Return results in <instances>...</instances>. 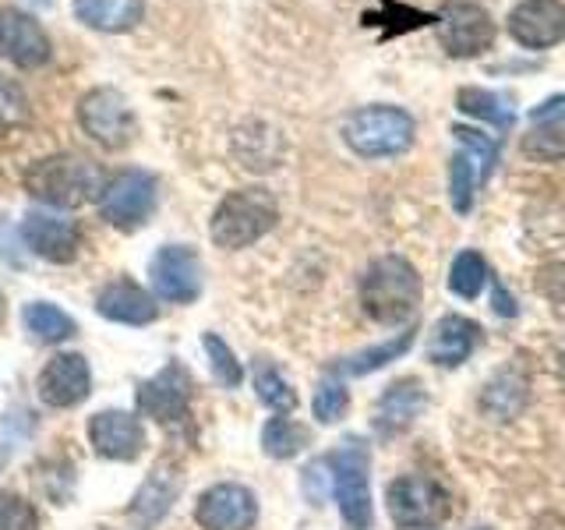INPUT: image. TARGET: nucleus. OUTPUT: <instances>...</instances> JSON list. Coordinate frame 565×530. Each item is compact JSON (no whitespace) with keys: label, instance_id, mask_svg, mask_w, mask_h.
Returning <instances> with one entry per match:
<instances>
[{"label":"nucleus","instance_id":"31","mask_svg":"<svg viewBox=\"0 0 565 530\" xmlns=\"http://www.w3.org/2000/svg\"><path fill=\"white\" fill-rule=\"evenodd\" d=\"M202 350H205L209 368H212V375H216L220 385L237 389V385L244 382V364L237 361V353L226 347L223 336H216V332H202Z\"/></svg>","mask_w":565,"mask_h":530},{"label":"nucleus","instance_id":"16","mask_svg":"<svg viewBox=\"0 0 565 530\" xmlns=\"http://www.w3.org/2000/svg\"><path fill=\"white\" fill-rule=\"evenodd\" d=\"M50 35L29 11L0 8V57L22 71H35L50 61Z\"/></svg>","mask_w":565,"mask_h":530},{"label":"nucleus","instance_id":"23","mask_svg":"<svg viewBox=\"0 0 565 530\" xmlns=\"http://www.w3.org/2000/svg\"><path fill=\"white\" fill-rule=\"evenodd\" d=\"M22 326L29 332V340L43 343V347L64 343L78 332L75 318H71L67 311H61L57 305H50V300H29V305L22 308Z\"/></svg>","mask_w":565,"mask_h":530},{"label":"nucleus","instance_id":"15","mask_svg":"<svg viewBox=\"0 0 565 530\" xmlns=\"http://www.w3.org/2000/svg\"><path fill=\"white\" fill-rule=\"evenodd\" d=\"M22 241L35 258L50 265H67L78 258L82 230L75 220L61 216V212H29L22 220Z\"/></svg>","mask_w":565,"mask_h":530},{"label":"nucleus","instance_id":"24","mask_svg":"<svg viewBox=\"0 0 565 530\" xmlns=\"http://www.w3.org/2000/svg\"><path fill=\"white\" fill-rule=\"evenodd\" d=\"M523 403H526V382L516 375V371L494 375L481 393V411L491 421H512L523 411Z\"/></svg>","mask_w":565,"mask_h":530},{"label":"nucleus","instance_id":"20","mask_svg":"<svg viewBox=\"0 0 565 530\" xmlns=\"http://www.w3.org/2000/svg\"><path fill=\"white\" fill-rule=\"evenodd\" d=\"M424 406H428V393H424V385L417 379L393 382L375 403V432L385 438L403 435L420 417Z\"/></svg>","mask_w":565,"mask_h":530},{"label":"nucleus","instance_id":"12","mask_svg":"<svg viewBox=\"0 0 565 530\" xmlns=\"http://www.w3.org/2000/svg\"><path fill=\"white\" fill-rule=\"evenodd\" d=\"M438 35L449 57H481L494 43V22L481 4L449 0L438 14Z\"/></svg>","mask_w":565,"mask_h":530},{"label":"nucleus","instance_id":"28","mask_svg":"<svg viewBox=\"0 0 565 530\" xmlns=\"http://www.w3.org/2000/svg\"><path fill=\"white\" fill-rule=\"evenodd\" d=\"M459 110L494 124L499 131H509L512 117H516V114H512L509 99L499 96V93H491V88H463V93H459Z\"/></svg>","mask_w":565,"mask_h":530},{"label":"nucleus","instance_id":"27","mask_svg":"<svg viewBox=\"0 0 565 530\" xmlns=\"http://www.w3.org/2000/svg\"><path fill=\"white\" fill-rule=\"evenodd\" d=\"M305 446H308V428H300L297 421L282 417V414L265 421V428H262V449L269 453L273 459H290V456H297Z\"/></svg>","mask_w":565,"mask_h":530},{"label":"nucleus","instance_id":"43","mask_svg":"<svg viewBox=\"0 0 565 530\" xmlns=\"http://www.w3.org/2000/svg\"><path fill=\"white\" fill-rule=\"evenodd\" d=\"M477 530H484V527H477Z\"/></svg>","mask_w":565,"mask_h":530},{"label":"nucleus","instance_id":"26","mask_svg":"<svg viewBox=\"0 0 565 530\" xmlns=\"http://www.w3.org/2000/svg\"><path fill=\"white\" fill-rule=\"evenodd\" d=\"M484 184V173H481V163L467 152L459 149L449 163V194H452V209L459 216H467L473 209V199H477V188Z\"/></svg>","mask_w":565,"mask_h":530},{"label":"nucleus","instance_id":"32","mask_svg":"<svg viewBox=\"0 0 565 530\" xmlns=\"http://www.w3.org/2000/svg\"><path fill=\"white\" fill-rule=\"evenodd\" d=\"M484 283H488V262L477 252H459L456 262H452V269H449L452 294L463 297V300H473L477 294L484 290Z\"/></svg>","mask_w":565,"mask_h":530},{"label":"nucleus","instance_id":"21","mask_svg":"<svg viewBox=\"0 0 565 530\" xmlns=\"http://www.w3.org/2000/svg\"><path fill=\"white\" fill-rule=\"evenodd\" d=\"M481 343V326L463 315H446L435 322L428 340V361L438 368H459Z\"/></svg>","mask_w":565,"mask_h":530},{"label":"nucleus","instance_id":"35","mask_svg":"<svg viewBox=\"0 0 565 530\" xmlns=\"http://www.w3.org/2000/svg\"><path fill=\"white\" fill-rule=\"evenodd\" d=\"M25 117H29V99H25V93L14 82L0 78V135L14 131L18 124H25Z\"/></svg>","mask_w":565,"mask_h":530},{"label":"nucleus","instance_id":"19","mask_svg":"<svg viewBox=\"0 0 565 530\" xmlns=\"http://www.w3.org/2000/svg\"><path fill=\"white\" fill-rule=\"evenodd\" d=\"M177 495H181V474H177L170 464H156L152 474L135 491V499L128 506V517L141 530H152V527H159L167 520V512L173 509Z\"/></svg>","mask_w":565,"mask_h":530},{"label":"nucleus","instance_id":"36","mask_svg":"<svg viewBox=\"0 0 565 530\" xmlns=\"http://www.w3.org/2000/svg\"><path fill=\"white\" fill-rule=\"evenodd\" d=\"M452 135H456V141L463 146L477 163H481V173H484V181L491 177V170H494V159H499V149H494V141L488 138V135H481V131H473V128H452Z\"/></svg>","mask_w":565,"mask_h":530},{"label":"nucleus","instance_id":"29","mask_svg":"<svg viewBox=\"0 0 565 530\" xmlns=\"http://www.w3.org/2000/svg\"><path fill=\"white\" fill-rule=\"evenodd\" d=\"M255 393L258 400L269 406L273 414H290L297 406V393L294 385L282 379V371L269 361H258L255 364Z\"/></svg>","mask_w":565,"mask_h":530},{"label":"nucleus","instance_id":"6","mask_svg":"<svg viewBox=\"0 0 565 530\" xmlns=\"http://www.w3.org/2000/svg\"><path fill=\"white\" fill-rule=\"evenodd\" d=\"M388 517L403 530H428L449 520V495L424 474H403L385 491Z\"/></svg>","mask_w":565,"mask_h":530},{"label":"nucleus","instance_id":"40","mask_svg":"<svg viewBox=\"0 0 565 530\" xmlns=\"http://www.w3.org/2000/svg\"><path fill=\"white\" fill-rule=\"evenodd\" d=\"M4 315H8V300H4V290H0V322H4Z\"/></svg>","mask_w":565,"mask_h":530},{"label":"nucleus","instance_id":"17","mask_svg":"<svg viewBox=\"0 0 565 530\" xmlns=\"http://www.w3.org/2000/svg\"><path fill=\"white\" fill-rule=\"evenodd\" d=\"M509 35L526 50H547L565 40L562 0H520L509 11Z\"/></svg>","mask_w":565,"mask_h":530},{"label":"nucleus","instance_id":"4","mask_svg":"<svg viewBox=\"0 0 565 530\" xmlns=\"http://www.w3.org/2000/svg\"><path fill=\"white\" fill-rule=\"evenodd\" d=\"M414 135H417V124L403 106L375 103L343 120V141L350 146V152H358L364 159L399 156L414 146Z\"/></svg>","mask_w":565,"mask_h":530},{"label":"nucleus","instance_id":"7","mask_svg":"<svg viewBox=\"0 0 565 530\" xmlns=\"http://www.w3.org/2000/svg\"><path fill=\"white\" fill-rule=\"evenodd\" d=\"M78 124L82 131L103 149H124L135 138V110L128 96L114 85H96L78 99Z\"/></svg>","mask_w":565,"mask_h":530},{"label":"nucleus","instance_id":"13","mask_svg":"<svg viewBox=\"0 0 565 530\" xmlns=\"http://www.w3.org/2000/svg\"><path fill=\"white\" fill-rule=\"evenodd\" d=\"M194 523L202 530H252L258 523V499L247 485L220 481L199 495Z\"/></svg>","mask_w":565,"mask_h":530},{"label":"nucleus","instance_id":"14","mask_svg":"<svg viewBox=\"0 0 565 530\" xmlns=\"http://www.w3.org/2000/svg\"><path fill=\"white\" fill-rule=\"evenodd\" d=\"M85 435L93 453L103 459H114V464H131L146 449V424H141V417L128 411H114V406L88 417Z\"/></svg>","mask_w":565,"mask_h":530},{"label":"nucleus","instance_id":"3","mask_svg":"<svg viewBox=\"0 0 565 530\" xmlns=\"http://www.w3.org/2000/svg\"><path fill=\"white\" fill-rule=\"evenodd\" d=\"M279 220V205L273 199V191L265 188H237L212 212L209 237L223 252H241L262 241Z\"/></svg>","mask_w":565,"mask_h":530},{"label":"nucleus","instance_id":"37","mask_svg":"<svg viewBox=\"0 0 565 530\" xmlns=\"http://www.w3.org/2000/svg\"><path fill=\"white\" fill-rule=\"evenodd\" d=\"M537 290L547 305H552V311L565 318V262L544 265V269L537 273Z\"/></svg>","mask_w":565,"mask_h":530},{"label":"nucleus","instance_id":"34","mask_svg":"<svg viewBox=\"0 0 565 530\" xmlns=\"http://www.w3.org/2000/svg\"><path fill=\"white\" fill-rule=\"evenodd\" d=\"M0 530H40V509L25 495L0 491Z\"/></svg>","mask_w":565,"mask_h":530},{"label":"nucleus","instance_id":"5","mask_svg":"<svg viewBox=\"0 0 565 530\" xmlns=\"http://www.w3.org/2000/svg\"><path fill=\"white\" fill-rule=\"evenodd\" d=\"M329 459L332 474V495L340 502V517L350 530H371L375 509H371V456L361 438L340 442Z\"/></svg>","mask_w":565,"mask_h":530},{"label":"nucleus","instance_id":"2","mask_svg":"<svg viewBox=\"0 0 565 530\" xmlns=\"http://www.w3.org/2000/svg\"><path fill=\"white\" fill-rule=\"evenodd\" d=\"M420 300V276L406 258L382 255L361 276V308L371 322L399 326L417 315Z\"/></svg>","mask_w":565,"mask_h":530},{"label":"nucleus","instance_id":"18","mask_svg":"<svg viewBox=\"0 0 565 530\" xmlns=\"http://www.w3.org/2000/svg\"><path fill=\"white\" fill-rule=\"evenodd\" d=\"M96 311L106 318V322L114 326H131V329H141V326H152L159 318V305L156 297L141 287V283L120 276V279H110L106 287L96 294Z\"/></svg>","mask_w":565,"mask_h":530},{"label":"nucleus","instance_id":"41","mask_svg":"<svg viewBox=\"0 0 565 530\" xmlns=\"http://www.w3.org/2000/svg\"><path fill=\"white\" fill-rule=\"evenodd\" d=\"M562 375H565V353H562Z\"/></svg>","mask_w":565,"mask_h":530},{"label":"nucleus","instance_id":"39","mask_svg":"<svg viewBox=\"0 0 565 530\" xmlns=\"http://www.w3.org/2000/svg\"><path fill=\"white\" fill-rule=\"evenodd\" d=\"M494 311H499L502 318H512L516 315V305H512V297L505 287H494Z\"/></svg>","mask_w":565,"mask_h":530},{"label":"nucleus","instance_id":"25","mask_svg":"<svg viewBox=\"0 0 565 530\" xmlns=\"http://www.w3.org/2000/svg\"><path fill=\"white\" fill-rule=\"evenodd\" d=\"M523 152L541 163H558L565 159V114H552L534 120V128L523 138Z\"/></svg>","mask_w":565,"mask_h":530},{"label":"nucleus","instance_id":"10","mask_svg":"<svg viewBox=\"0 0 565 530\" xmlns=\"http://www.w3.org/2000/svg\"><path fill=\"white\" fill-rule=\"evenodd\" d=\"M149 287L167 305H194L205 287L199 252L188 244H163L149 262Z\"/></svg>","mask_w":565,"mask_h":530},{"label":"nucleus","instance_id":"8","mask_svg":"<svg viewBox=\"0 0 565 530\" xmlns=\"http://www.w3.org/2000/svg\"><path fill=\"white\" fill-rule=\"evenodd\" d=\"M159 202V181L149 170H120L99 194V216L117 230H138L149 223Z\"/></svg>","mask_w":565,"mask_h":530},{"label":"nucleus","instance_id":"42","mask_svg":"<svg viewBox=\"0 0 565 530\" xmlns=\"http://www.w3.org/2000/svg\"><path fill=\"white\" fill-rule=\"evenodd\" d=\"M40 4H50V0H40Z\"/></svg>","mask_w":565,"mask_h":530},{"label":"nucleus","instance_id":"38","mask_svg":"<svg viewBox=\"0 0 565 530\" xmlns=\"http://www.w3.org/2000/svg\"><path fill=\"white\" fill-rule=\"evenodd\" d=\"M552 114H565V93L555 96V99H544L541 106L530 110V120H541V117H552Z\"/></svg>","mask_w":565,"mask_h":530},{"label":"nucleus","instance_id":"1","mask_svg":"<svg viewBox=\"0 0 565 530\" xmlns=\"http://www.w3.org/2000/svg\"><path fill=\"white\" fill-rule=\"evenodd\" d=\"M106 181L110 177L103 173L99 163L75 152L46 156L25 170V191L50 209H78L88 202H99Z\"/></svg>","mask_w":565,"mask_h":530},{"label":"nucleus","instance_id":"22","mask_svg":"<svg viewBox=\"0 0 565 530\" xmlns=\"http://www.w3.org/2000/svg\"><path fill=\"white\" fill-rule=\"evenodd\" d=\"M75 18L93 32L120 35L138 29L146 18V0H75Z\"/></svg>","mask_w":565,"mask_h":530},{"label":"nucleus","instance_id":"11","mask_svg":"<svg viewBox=\"0 0 565 530\" xmlns=\"http://www.w3.org/2000/svg\"><path fill=\"white\" fill-rule=\"evenodd\" d=\"M88 393H93V368L75 350L53 353L35 379V396L50 411H75L88 400Z\"/></svg>","mask_w":565,"mask_h":530},{"label":"nucleus","instance_id":"30","mask_svg":"<svg viewBox=\"0 0 565 530\" xmlns=\"http://www.w3.org/2000/svg\"><path fill=\"white\" fill-rule=\"evenodd\" d=\"M411 343H414V332H399L396 340H388V343H379V347H367V350H361V353H353V358H347V361L340 364V371H343V375H371V371L385 368L388 361L403 358V353L411 350Z\"/></svg>","mask_w":565,"mask_h":530},{"label":"nucleus","instance_id":"9","mask_svg":"<svg viewBox=\"0 0 565 530\" xmlns=\"http://www.w3.org/2000/svg\"><path fill=\"white\" fill-rule=\"evenodd\" d=\"M191 375L184 364L170 361L167 368H159L152 379L138 385V414L149 417L152 424L167 432H177L191 417Z\"/></svg>","mask_w":565,"mask_h":530},{"label":"nucleus","instance_id":"33","mask_svg":"<svg viewBox=\"0 0 565 530\" xmlns=\"http://www.w3.org/2000/svg\"><path fill=\"white\" fill-rule=\"evenodd\" d=\"M311 411H315V421H322V424L343 421L347 411H350V393H347V385H343L340 379H326L322 385L315 389Z\"/></svg>","mask_w":565,"mask_h":530}]
</instances>
